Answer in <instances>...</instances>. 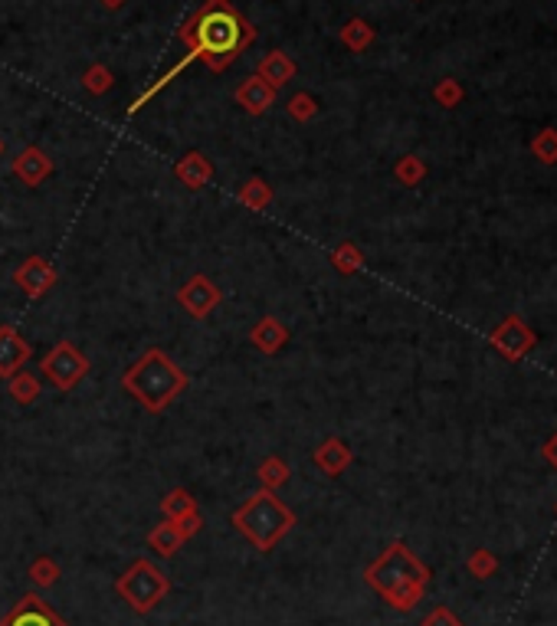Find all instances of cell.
Masks as SVG:
<instances>
[{
    "mask_svg": "<svg viewBox=\"0 0 557 626\" xmlns=\"http://www.w3.org/2000/svg\"><path fill=\"white\" fill-rule=\"evenodd\" d=\"M190 60H204L214 72H223L253 40L256 26L233 7L230 0H206L204 7L180 26Z\"/></svg>",
    "mask_w": 557,
    "mask_h": 626,
    "instance_id": "1",
    "label": "cell"
},
{
    "mask_svg": "<svg viewBox=\"0 0 557 626\" xmlns=\"http://www.w3.org/2000/svg\"><path fill=\"white\" fill-rule=\"evenodd\" d=\"M364 577H368L370 587H374L390 607L413 610L417 601L423 597V591H427L429 574H427V567L407 551V544L397 541V544H390V548L368 567V574Z\"/></svg>",
    "mask_w": 557,
    "mask_h": 626,
    "instance_id": "2",
    "label": "cell"
},
{
    "mask_svg": "<svg viewBox=\"0 0 557 626\" xmlns=\"http://www.w3.org/2000/svg\"><path fill=\"white\" fill-rule=\"evenodd\" d=\"M121 384H125V390H129L145 410L161 413L180 397V390L187 387V378H184V371H180L161 348H151V352H145L129 371H125Z\"/></svg>",
    "mask_w": 557,
    "mask_h": 626,
    "instance_id": "3",
    "label": "cell"
},
{
    "mask_svg": "<svg viewBox=\"0 0 557 626\" xmlns=\"http://www.w3.org/2000/svg\"><path fill=\"white\" fill-rule=\"evenodd\" d=\"M292 525H295V515H292L269 489L249 496L246 506H240L233 512V528L246 535V538L253 541V548L263 551V554L273 551L275 544L285 538V532H289Z\"/></svg>",
    "mask_w": 557,
    "mask_h": 626,
    "instance_id": "4",
    "label": "cell"
},
{
    "mask_svg": "<svg viewBox=\"0 0 557 626\" xmlns=\"http://www.w3.org/2000/svg\"><path fill=\"white\" fill-rule=\"evenodd\" d=\"M115 591H119V597L129 603L135 613H151V610L164 601V593L171 591V583H168V577H164L151 561L141 558L119 577Z\"/></svg>",
    "mask_w": 557,
    "mask_h": 626,
    "instance_id": "5",
    "label": "cell"
},
{
    "mask_svg": "<svg viewBox=\"0 0 557 626\" xmlns=\"http://www.w3.org/2000/svg\"><path fill=\"white\" fill-rule=\"evenodd\" d=\"M40 371H43V378L50 380L53 387H60V390H72V387H76L79 380L89 374V361H86V354H79L69 342H60L43 358Z\"/></svg>",
    "mask_w": 557,
    "mask_h": 626,
    "instance_id": "6",
    "label": "cell"
},
{
    "mask_svg": "<svg viewBox=\"0 0 557 626\" xmlns=\"http://www.w3.org/2000/svg\"><path fill=\"white\" fill-rule=\"evenodd\" d=\"M178 302L184 305V309L190 312L194 318H206L210 312L220 305V289H216L206 275H194L190 283L180 285L178 292Z\"/></svg>",
    "mask_w": 557,
    "mask_h": 626,
    "instance_id": "7",
    "label": "cell"
},
{
    "mask_svg": "<svg viewBox=\"0 0 557 626\" xmlns=\"http://www.w3.org/2000/svg\"><path fill=\"white\" fill-rule=\"evenodd\" d=\"M14 283L30 295V299H43L46 292L56 283V269L46 263L43 256H30L20 263V269L14 273Z\"/></svg>",
    "mask_w": 557,
    "mask_h": 626,
    "instance_id": "8",
    "label": "cell"
},
{
    "mask_svg": "<svg viewBox=\"0 0 557 626\" xmlns=\"http://www.w3.org/2000/svg\"><path fill=\"white\" fill-rule=\"evenodd\" d=\"M26 361H30V342H24L14 325H0V378H14Z\"/></svg>",
    "mask_w": 557,
    "mask_h": 626,
    "instance_id": "9",
    "label": "cell"
},
{
    "mask_svg": "<svg viewBox=\"0 0 557 626\" xmlns=\"http://www.w3.org/2000/svg\"><path fill=\"white\" fill-rule=\"evenodd\" d=\"M0 626H66V623L53 613L50 603H43L36 593H26L24 601L17 603V610H14Z\"/></svg>",
    "mask_w": 557,
    "mask_h": 626,
    "instance_id": "10",
    "label": "cell"
},
{
    "mask_svg": "<svg viewBox=\"0 0 557 626\" xmlns=\"http://www.w3.org/2000/svg\"><path fill=\"white\" fill-rule=\"evenodd\" d=\"M275 92H279V89L269 86L266 79L249 76V79H243L240 89H236V102H240L249 115H263L275 105Z\"/></svg>",
    "mask_w": 557,
    "mask_h": 626,
    "instance_id": "11",
    "label": "cell"
},
{
    "mask_svg": "<svg viewBox=\"0 0 557 626\" xmlns=\"http://www.w3.org/2000/svg\"><path fill=\"white\" fill-rule=\"evenodd\" d=\"M50 171H53V164H50V158L40 151V148H24V151H20V158L14 161V174L24 180L26 188H36V184H40V180H43Z\"/></svg>",
    "mask_w": 557,
    "mask_h": 626,
    "instance_id": "12",
    "label": "cell"
},
{
    "mask_svg": "<svg viewBox=\"0 0 557 626\" xmlns=\"http://www.w3.org/2000/svg\"><path fill=\"white\" fill-rule=\"evenodd\" d=\"M174 174H178V180L184 184V188L190 190H200L206 184V180L214 178V164L206 161L200 151H190V155H184L178 161V168H174Z\"/></svg>",
    "mask_w": 557,
    "mask_h": 626,
    "instance_id": "13",
    "label": "cell"
},
{
    "mask_svg": "<svg viewBox=\"0 0 557 626\" xmlns=\"http://www.w3.org/2000/svg\"><path fill=\"white\" fill-rule=\"evenodd\" d=\"M249 342L256 344L259 352L275 354L285 342H289V332H285V325L279 322V318L266 315V318H259L256 325H253V332H249Z\"/></svg>",
    "mask_w": 557,
    "mask_h": 626,
    "instance_id": "14",
    "label": "cell"
},
{
    "mask_svg": "<svg viewBox=\"0 0 557 626\" xmlns=\"http://www.w3.org/2000/svg\"><path fill=\"white\" fill-rule=\"evenodd\" d=\"M256 76H259V79H266V82H269L273 89H283L285 82H289V79L295 76V63H292L283 50H273V53H266V56L259 60Z\"/></svg>",
    "mask_w": 557,
    "mask_h": 626,
    "instance_id": "15",
    "label": "cell"
},
{
    "mask_svg": "<svg viewBox=\"0 0 557 626\" xmlns=\"http://www.w3.org/2000/svg\"><path fill=\"white\" fill-rule=\"evenodd\" d=\"M315 463L325 476H341L344 466L351 463V449L341 439H325L322 447L315 449Z\"/></svg>",
    "mask_w": 557,
    "mask_h": 626,
    "instance_id": "16",
    "label": "cell"
},
{
    "mask_svg": "<svg viewBox=\"0 0 557 626\" xmlns=\"http://www.w3.org/2000/svg\"><path fill=\"white\" fill-rule=\"evenodd\" d=\"M184 532H180L178 525L174 522H164V525H158L155 532L148 535V544H151V548L158 551V554H161V558H174V554H178L180 551V544H184Z\"/></svg>",
    "mask_w": 557,
    "mask_h": 626,
    "instance_id": "17",
    "label": "cell"
},
{
    "mask_svg": "<svg viewBox=\"0 0 557 626\" xmlns=\"http://www.w3.org/2000/svg\"><path fill=\"white\" fill-rule=\"evenodd\" d=\"M161 512L168 522H180V518H187L190 512H197V502H194V496L184 489H174L171 496L161 502Z\"/></svg>",
    "mask_w": 557,
    "mask_h": 626,
    "instance_id": "18",
    "label": "cell"
},
{
    "mask_svg": "<svg viewBox=\"0 0 557 626\" xmlns=\"http://www.w3.org/2000/svg\"><path fill=\"white\" fill-rule=\"evenodd\" d=\"M7 387L17 403H36L40 400V380L30 371H17L14 378H7Z\"/></svg>",
    "mask_w": 557,
    "mask_h": 626,
    "instance_id": "19",
    "label": "cell"
},
{
    "mask_svg": "<svg viewBox=\"0 0 557 626\" xmlns=\"http://www.w3.org/2000/svg\"><path fill=\"white\" fill-rule=\"evenodd\" d=\"M240 200L249 210H266V207L273 204V190H269L266 180L253 178V180H246V188L240 190Z\"/></svg>",
    "mask_w": 557,
    "mask_h": 626,
    "instance_id": "20",
    "label": "cell"
},
{
    "mask_svg": "<svg viewBox=\"0 0 557 626\" xmlns=\"http://www.w3.org/2000/svg\"><path fill=\"white\" fill-rule=\"evenodd\" d=\"M341 40H344L348 46H351L354 53H360L364 46L370 43V40H374V30H370V26L364 24V20H351V24H348V26L341 30Z\"/></svg>",
    "mask_w": 557,
    "mask_h": 626,
    "instance_id": "21",
    "label": "cell"
},
{
    "mask_svg": "<svg viewBox=\"0 0 557 626\" xmlns=\"http://www.w3.org/2000/svg\"><path fill=\"white\" fill-rule=\"evenodd\" d=\"M259 479H263L266 489H275V486H283V482L289 479V466H285L279 456H269L266 463L259 466Z\"/></svg>",
    "mask_w": 557,
    "mask_h": 626,
    "instance_id": "22",
    "label": "cell"
},
{
    "mask_svg": "<svg viewBox=\"0 0 557 626\" xmlns=\"http://www.w3.org/2000/svg\"><path fill=\"white\" fill-rule=\"evenodd\" d=\"M82 86L89 89L92 95H102L111 89V69L102 66V63H95V66L86 69V76H82Z\"/></svg>",
    "mask_w": 557,
    "mask_h": 626,
    "instance_id": "23",
    "label": "cell"
},
{
    "mask_svg": "<svg viewBox=\"0 0 557 626\" xmlns=\"http://www.w3.org/2000/svg\"><path fill=\"white\" fill-rule=\"evenodd\" d=\"M30 577H34L36 583H40V587H50V583H56L60 581V564H56V561L53 558H36L34 564H30Z\"/></svg>",
    "mask_w": 557,
    "mask_h": 626,
    "instance_id": "24",
    "label": "cell"
},
{
    "mask_svg": "<svg viewBox=\"0 0 557 626\" xmlns=\"http://www.w3.org/2000/svg\"><path fill=\"white\" fill-rule=\"evenodd\" d=\"M318 112V102L312 99L309 92H299V95H292V102H289V115L295 121H312Z\"/></svg>",
    "mask_w": 557,
    "mask_h": 626,
    "instance_id": "25",
    "label": "cell"
},
{
    "mask_svg": "<svg viewBox=\"0 0 557 626\" xmlns=\"http://www.w3.org/2000/svg\"><path fill=\"white\" fill-rule=\"evenodd\" d=\"M360 263V256L354 253V246H341L338 253H334V266L341 269V273H354Z\"/></svg>",
    "mask_w": 557,
    "mask_h": 626,
    "instance_id": "26",
    "label": "cell"
},
{
    "mask_svg": "<svg viewBox=\"0 0 557 626\" xmlns=\"http://www.w3.org/2000/svg\"><path fill=\"white\" fill-rule=\"evenodd\" d=\"M174 525H178L180 532H184V538H194V535L204 528V518H200V512H190L187 518H180V522H174Z\"/></svg>",
    "mask_w": 557,
    "mask_h": 626,
    "instance_id": "27",
    "label": "cell"
},
{
    "mask_svg": "<svg viewBox=\"0 0 557 626\" xmlns=\"http://www.w3.org/2000/svg\"><path fill=\"white\" fill-rule=\"evenodd\" d=\"M423 626H459V620H456L449 610L439 607V610H433L427 620H423Z\"/></svg>",
    "mask_w": 557,
    "mask_h": 626,
    "instance_id": "28",
    "label": "cell"
},
{
    "mask_svg": "<svg viewBox=\"0 0 557 626\" xmlns=\"http://www.w3.org/2000/svg\"><path fill=\"white\" fill-rule=\"evenodd\" d=\"M400 174H403V178H407V180H413V178H417V174H420V168H417V161H413V158H410V161H403Z\"/></svg>",
    "mask_w": 557,
    "mask_h": 626,
    "instance_id": "29",
    "label": "cell"
},
{
    "mask_svg": "<svg viewBox=\"0 0 557 626\" xmlns=\"http://www.w3.org/2000/svg\"><path fill=\"white\" fill-rule=\"evenodd\" d=\"M456 95H459V92H456L453 82H446V86H439V99H443V102H453Z\"/></svg>",
    "mask_w": 557,
    "mask_h": 626,
    "instance_id": "30",
    "label": "cell"
},
{
    "mask_svg": "<svg viewBox=\"0 0 557 626\" xmlns=\"http://www.w3.org/2000/svg\"><path fill=\"white\" fill-rule=\"evenodd\" d=\"M102 7H109V10H119V7H125V0H102Z\"/></svg>",
    "mask_w": 557,
    "mask_h": 626,
    "instance_id": "31",
    "label": "cell"
},
{
    "mask_svg": "<svg viewBox=\"0 0 557 626\" xmlns=\"http://www.w3.org/2000/svg\"><path fill=\"white\" fill-rule=\"evenodd\" d=\"M0 155H4V138H0Z\"/></svg>",
    "mask_w": 557,
    "mask_h": 626,
    "instance_id": "32",
    "label": "cell"
}]
</instances>
